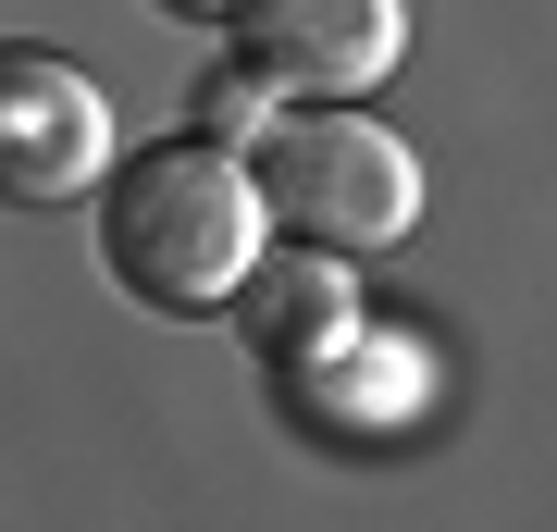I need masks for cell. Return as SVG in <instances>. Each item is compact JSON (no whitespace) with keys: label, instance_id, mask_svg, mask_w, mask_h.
I'll return each instance as SVG.
<instances>
[{"label":"cell","instance_id":"obj_6","mask_svg":"<svg viewBox=\"0 0 557 532\" xmlns=\"http://www.w3.org/2000/svg\"><path fill=\"white\" fill-rule=\"evenodd\" d=\"M285 396H298V409H322V421H347V434H397V421L421 409V347L359 322L347 347L298 359V372H285Z\"/></svg>","mask_w":557,"mask_h":532},{"label":"cell","instance_id":"obj_7","mask_svg":"<svg viewBox=\"0 0 557 532\" xmlns=\"http://www.w3.org/2000/svg\"><path fill=\"white\" fill-rule=\"evenodd\" d=\"M186 112H199V137H223V149H236V137H273L285 87L260 75V62H236V50H223L211 75H199V99H186Z\"/></svg>","mask_w":557,"mask_h":532},{"label":"cell","instance_id":"obj_5","mask_svg":"<svg viewBox=\"0 0 557 532\" xmlns=\"http://www.w3.org/2000/svg\"><path fill=\"white\" fill-rule=\"evenodd\" d=\"M236 335L273 359V372H298V359H322V347H347L359 335V297H347V260L335 248H298V236H273V260L236 285Z\"/></svg>","mask_w":557,"mask_h":532},{"label":"cell","instance_id":"obj_1","mask_svg":"<svg viewBox=\"0 0 557 532\" xmlns=\"http://www.w3.org/2000/svg\"><path fill=\"white\" fill-rule=\"evenodd\" d=\"M273 260V198H260L248 149L223 137H149L112 161L100 186V273L161 322L236 310V285Z\"/></svg>","mask_w":557,"mask_h":532},{"label":"cell","instance_id":"obj_8","mask_svg":"<svg viewBox=\"0 0 557 532\" xmlns=\"http://www.w3.org/2000/svg\"><path fill=\"white\" fill-rule=\"evenodd\" d=\"M174 25H236V0H161Z\"/></svg>","mask_w":557,"mask_h":532},{"label":"cell","instance_id":"obj_2","mask_svg":"<svg viewBox=\"0 0 557 532\" xmlns=\"http://www.w3.org/2000/svg\"><path fill=\"white\" fill-rule=\"evenodd\" d=\"M248 174L273 198V236L335 248V260H384L421 223V161L359 99H285L273 137H248Z\"/></svg>","mask_w":557,"mask_h":532},{"label":"cell","instance_id":"obj_4","mask_svg":"<svg viewBox=\"0 0 557 532\" xmlns=\"http://www.w3.org/2000/svg\"><path fill=\"white\" fill-rule=\"evenodd\" d=\"M0 186H13L25 211L112 186V112H100V87H87L75 62L25 50L13 75H0Z\"/></svg>","mask_w":557,"mask_h":532},{"label":"cell","instance_id":"obj_3","mask_svg":"<svg viewBox=\"0 0 557 532\" xmlns=\"http://www.w3.org/2000/svg\"><path fill=\"white\" fill-rule=\"evenodd\" d=\"M223 50L260 62L285 99H372L409 50V0H236Z\"/></svg>","mask_w":557,"mask_h":532}]
</instances>
